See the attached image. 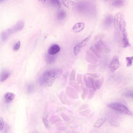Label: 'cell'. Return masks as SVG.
<instances>
[{"label": "cell", "instance_id": "cell-9", "mask_svg": "<svg viewBox=\"0 0 133 133\" xmlns=\"http://www.w3.org/2000/svg\"><path fill=\"white\" fill-rule=\"evenodd\" d=\"M114 19L112 16L110 15H107L105 18L103 25L106 28L110 27L112 24Z\"/></svg>", "mask_w": 133, "mask_h": 133}, {"label": "cell", "instance_id": "cell-39", "mask_svg": "<svg viewBox=\"0 0 133 133\" xmlns=\"http://www.w3.org/2000/svg\"><path fill=\"white\" fill-rule=\"evenodd\" d=\"M43 120L45 127L48 128L49 127V125L47 120L45 118H43Z\"/></svg>", "mask_w": 133, "mask_h": 133}, {"label": "cell", "instance_id": "cell-16", "mask_svg": "<svg viewBox=\"0 0 133 133\" xmlns=\"http://www.w3.org/2000/svg\"><path fill=\"white\" fill-rule=\"evenodd\" d=\"M66 14L65 11L64 10H61L57 13V17L59 20H62L65 18Z\"/></svg>", "mask_w": 133, "mask_h": 133}, {"label": "cell", "instance_id": "cell-2", "mask_svg": "<svg viewBox=\"0 0 133 133\" xmlns=\"http://www.w3.org/2000/svg\"><path fill=\"white\" fill-rule=\"evenodd\" d=\"M114 26L118 30L122 31L125 29L126 23L124 17L120 13L115 15L114 19Z\"/></svg>", "mask_w": 133, "mask_h": 133}, {"label": "cell", "instance_id": "cell-3", "mask_svg": "<svg viewBox=\"0 0 133 133\" xmlns=\"http://www.w3.org/2000/svg\"><path fill=\"white\" fill-rule=\"evenodd\" d=\"M107 107L115 111L129 115L133 114L124 105L118 103H112L109 104Z\"/></svg>", "mask_w": 133, "mask_h": 133}, {"label": "cell", "instance_id": "cell-35", "mask_svg": "<svg viewBox=\"0 0 133 133\" xmlns=\"http://www.w3.org/2000/svg\"><path fill=\"white\" fill-rule=\"evenodd\" d=\"M61 115L65 120L67 121L70 120V117L64 113L61 114Z\"/></svg>", "mask_w": 133, "mask_h": 133}, {"label": "cell", "instance_id": "cell-24", "mask_svg": "<svg viewBox=\"0 0 133 133\" xmlns=\"http://www.w3.org/2000/svg\"><path fill=\"white\" fill-rule=\"evenodd\" d=\"M83 80L84 82L86 85L87 87L88 88H89L92 89L91 85L87 79L86 75L85 74H84L83 76Z\"/></svg>", "mask_w": 133, "mask_h": 133}, {"label": "cell", "instance_id": "cell-31", "mask_svg": "<svg viewBox=\"0 0 133 133\" xmlns=\"http://www.w3.org/2000/svg\"><path fill=\"white\" fill-rule=\"evenodd\" d=\"M27 90L28 92L31 93L32 92L34 89V87L33 84H30L28 85L27 87Z\"/></svg>", "mask_w": 133, "mask_h": 133}, {"label": "cell", "instance_id": "cell-26", "mask_svg": "<svg viewBox=\"0 0 133 133\" xmlns=\"http://www.w3.org/2000/svg\"><path fill=\"white\" fill-rule=\"evenodd\" d=\"M95 91L92 89H90L89 90V92L87 97V99L89 100H91L92 99L94 96Z\"/></svg>", "mask_w": 133, "mask_h": 133}, {"label": "cell", "instance_id": "cell-1", "mask_svg": "<svg viewBox=\"0 0 133 133\" xmlns=\"http://www.w3.org/2000/svg\"><path fill=\"white\" fill-rule=\"evenodd\" d=\"M56 76V71L52 70L46 71L40 77L39 79V83L44 86H51L54 82Z\"/></svg>", "mask_w": 133, "mask_h": 133}, {"label": "cell", "instance_id": "cell-10", "mask_svg": "<svg viewBox=\"0 0 133 133\" xmlns=\"http://www.w3.org/2000/svg\"><path fill=\"white\" fill-rule=\"evenodd\" d=\"M15 96V94L13 93L7 92L4 95V99L6 102L9 103L13 100Z\"/></svg>", "mask_w": 133, "mask_h": 133}, {"label": "cell", "instance_id": "cell-5", "mask_svg": "<svg viewBox=\"0 0 133 133\" xmlns=\"http://www.w3.org/2000/svg\"><path fill=\"white\" fill-rule=\"evenodd\" d=\"M119 65L120 64L118 57L116 56H114L109 65V69L111 72H114L119 68Z\"/></svg>", "mask_w": 133, "mask_h": 133}, {"label": "cell", "instance_id": "cell-20", "mask_svg": "<svg viewBox=\"0 0 133 133\" xmlns=\"http://www.w3.org/2000/svg\"><path fill=\"white\" fill-rule=\"evenodd\" d=\"M62 2L65 6L68 9H70L74 4V2L71 0H63Z\"/></svg>", "mask_w": 133, "mask_h": 133}, {"label": "cell", "instance_id": "cell-14", "mask_svg": "<svg viewBox=\"0 0 133 133\" xmlns=\"http://www.w3.org/2000/svg\"><path fill=\"white\" fill-rule=\"evenodd\" d=\"M69 84L70 86L73 87L79 92H81L82 90L81 87H80L78 83L74 81H71L69 82Z\"/></svg>", "mask_w": 133, "mask_h": 133}, {"label": "cell", "instance_id": "cell-28", "mask_svg": "<svg viewBox=\"0 0 133 133\" xmlns=\"http://www.w3.org/2000/svg\"><path fill=\"white\" fill-rule=\"evenodd\" d=\"M126 59L127 61V67H129L131 66L133 61V56L126 57Z\"/></svg>", "mask_w": 133, "mask_h": 133}, {"label": "cell", "instance_id": "cell-4", "mask_svg": "<svg viewBox=\"0 0 133 133\" xmlns=\"http://www.w3.org/2000/svg\"><path fill=\"white\" fill-rule=\"evenodd\" d=\"M66 92L69 97L73 99H76L79 97L78 91L74 88L67 86L66 88Z\"/></svg>", "mask_w": 133, "mask_h": 133}, {"label": "cell", "instance_id": "cell-19", "mask_svg": "<svg viewBox=\"0 0 133 133\" xmlns=\"http://www.w3.org/2000/svg\"><path fill=\"white\" fill-rule=\"evenodd\" d=\"M105 120L106 119L104 118L98 119L95 123L94 126L97 128L100 127L104 122Z\"/></svg>", "mask_w": 133, "mask_h": 133}, {"label": "cell", "instance_id": "cell-37", "mask_svg": "<svg viewBox=\"0 0 133 133\" xmlns=\"http://www.w3.org/2000/svg\"><path fill=\"white\" fill-rule=\"evenodd\" d=\"M0 130H2L4 128V121L3 119L1 117L0 118Z\"/></svg>", "mask_w": 133, "mask_h": 133}, {"label": "cell", "instance_id": "cell-8", "mask_svg": "<svg viewBox=\"0 0 133 133\" xmlns=\"http://www.w3.org/2000/svg\"><path fill=\"white\" fill-rule=\"evenodd\" d=\"M123 33L122 43L123 47L126 48L130 46L128 40L127 32L126 29L122 32Z\"/></svg>", "mask_w": 133, "mask_h": 133}, {"label": "cell", "instance_id": "cell-21", "mask_svg": "<svg viewBox=\"0 0 133 133\" xmlns=\"http://www.w3.org/2000/svg\"><path fill=\"white\" fill-rule=\"evenodd\" d=\"M91 36V35H90L87 38L82 41L81 43L78 44L79 47L81 48L84 46L89 40Z\"/></svg>", "mask_w": 133, "mask_h": 133}, {"label": "cell", "instance_id": "cell-22", "mask_svg": "<svg viewBox=\"0 0 133 133\" xmlns=\"http://www.w3.org/2000/svg\"><path fill=\"white\" fill-rule=\"evenodd\" d=\"M76 71L75 69H72L69 75V80L70 81H75L76 80Z\"/></svg>", "mask_w": 133, "mask_h": 133}, {"label": "cell", "instance_id": "cell-30", "mask_svg": "<svg viewBox=\"0 0 133 133\" xmlns=\"http://www.w3.org/2000/svg\"><path fill=\"white\" fill-rule=\"evenodd\" d=\"M46 56V58L47 62L49 63H51L54 62L55 59V58L54 56H52V55H49Z\"/></svg>", "mask_w": 133, "mask_h": 133}, {"label": "cell", "instance_id": "cell-33", "mask_svg": "<svg viewBox=\"0 0 133 133\" xmlns=\"http://www.w3.org/2000/svg\"><path fill=\"white\" fill-rule=\"evenodd\" d=\"M81 49V48L77 44L74 48V53L75 56L77 55Z\"/></svg>", "mask_w": 133, "mask_h": 133}, {"label": "cell", "instance_id": "cell-40", "mask_svg": "<svg viewBox=\"0 0 133 133\" xmlns=\"http://www.w3.org/2000/svg\"><path fill=\"white\" fill-rule=\"evenodd\" d=\"M88 107V105L87 104H84L79 108L80 110H83L87 108Z\"/></svg>", "mask_w": 133, "mask_h": 133}, {"label": "cell", "instance_id": "cell-6", "mask_svg": "<svg viewBox=\"0 0 133 133\" xmlns=\"http://www.w3.org/2000/svg\"><path fill=\"white\" fill-rule=\"evenodd\" d=\"M95 46L100 52H107L110 51L109 49L101 40H99Z\"/></svg>", "mask_w": 133, "mask_h": 133}, {"label": "cell", "instance_id": "cell-29", "mask_svg": "<svg viewBox=\"0 0 133 133\" xmlns=\"http://www.w3.org/2000/svg\"><path fill=\"white\" fill-rule=\"evenodd\" d=\"M87 75L94 78H98L100 77L101 75L99 73H87Z\"/></svg>", "mask_w": 133, "mask_h": 133}, {"label": "cell", "instance_id": "cell-13", "mask_svg": "<svg viewBox=\"0 0 133 133\" xmlns=\"http://www.w3.org/2000/svg\"><path fill=\"white\" fill-rule=\"evenodd\" d=\"M104 78L103 77L95 79V85L97 89H99L102 87L104 82Z\"/></svg>", "mask_w": 133, "mask_h": 133}, {"label": "cell", "instance_id": "cell-32", "mask_svg": "<svg viewBox=\"0 0 133 133\" xmlns=\"http://www.w3.org/2000/svg\"><path fill=\"white\" fill-rule=\"evenodd\" d=\"M123 95L125 97L133 98V92L128 91L124 92Z\"/></svg>", "mask_w": 133, "mask_h": 133}, {"label": "cell", "instance_id": "cell-25", "mask_svg": "<svg viewBox=\"0 0 133 133\" xmlns=\"http://www.w3.org/2000/svg\"><path fill=\"white\" fill-rule=\"evenodd\" d=\"M51 3L55 7L60 8L61 6V3L59 1L57 0L50 1Z\"/></svg>", "mask_w": 133, "mask_h": 133}, {"label": "cell", "instance_id": "cell-15", "mask_svg": "<svg viewBox=\"0 0 133 133\" xmlns=\"http://www.w3.org/2000/svg\"><path fill=\"white\" fill-rule=\"evenodd\" d=\"M90 49L94 54L98 58H101V57L100 55V52L97 49L95 46H91L90 48Z\"/></svg>", "mask_w": 133, "mask_h": 133}, {"label": "cell", "instance_id": "cell-27", "mask_svg": "<svg viewBox=\"0 0 133 133\" xmlns=\"http://www.w3.org/2000/svg\"><path fill=\"white\" fill-rule=\"evenodd\" d=\"M82 75L81 74H78L77 76L76 79L78 83L79 84L84 85V83L82 79Z\"/></svg>", "mask_w": 133, "mask_h": 133}, {"label": "cell", "instance_id": "cell-17", "mask_svg": "<svg viewBox=\"0 0 133 133\" xmlns=\"http://www.w3.org/2000/svg\"><path fill=\"white\" fill-rule=\"evenodd\" d=\"M81 87L83 90V93L82 95V98L83 100H84L88 95L89 90L88 88L85 87L82 85Z\"/></svg>", "mask_w": 133, "mask_h": 133}, {"label": "cell", "instance_id": "cell-38", "mask_svg": "<svg viewBox=\"0 0 133 133\" xmlns=\"http://www.w3.org/2000/svg\"><path fill=\"white\" fill-rule=\"evenodd\" d=\"M90 110L89 109L85 111L82 112L81 114L84 115H88L90 113Z\"/></svg>", "mask_w": 133, "mask_h": 133}, {"label": "cell", "instance_id": "cell-36", "mask_svg": "<svg viewBox=\"0 0 133 133\" xmlns=\"http://www.w3.org/2000/svg\"><path fill=\"white\" fill-rule=\"evenodd\" d=\"M9 129V125L8 124H6L3 129V133H8Z\"/></svg>", "mask_w": 133, "mask_h": 133}, {"label": "cell", "instance_id": "cell-12", "mask_svg": "<svg viewBox=\"0 0 133 133\" xmlns=\"http://www.w3.org/2000/svg\"><path fill=\"white\" fill-rule=\"evenodd\" d=\"M10 72L7 70H4L3 71L0 75V81L3 82L8 78L10 74Z\"/></svg>", "mask_w": 133, "mask_h": 133}, {"label": "cell", "instance_id": "cell-18", "mask_svg": "<svg viewBox=\"0 0 133 133\" xmlns=\"http://www.w3.org/2000/svg\"><path fill=\"white\" fill-rule=\"evenodd\" d=\"M124 1L121 0L114 1L112 3V5L116 7H120L124 4Z\"/></svg>", "mask_w": 133, "mask_h": 133}, {"label": "cell", "instance_id": "cell-34", "mask_svg": "<svg viewBox=\"0 0 133 133\" xmlns=\"http://www.w3.org/2000/svg\"><path fill=\"white\" fill-rule=\"evenodd\" d=\"M20 42L19 41L16 43L14 46L13 50L14 51H16L18 50L20 46Z\"/></svg>", "mask_w": 133, "mask_h": 133}, {"label": "cell", "instance_id": "cell-11", "mask_svg": "<svg viewBox=\"0 0 133 133\" xmlns=\"http://www.w3.org/2000/svg\"><path fill=\"white\" fill-rule=\"evenodd\" d=\"M84 28V24L83 23H78L75 24L73 26V31L76 33L80 32L83 30Z\"/></svg>", "mask_w": 133, "mask_h": 133}, {"label": "cell", "instance_id": "cell-23", "mask_svg": "<svg viewBox=\"0 0 133 133\" xmlns=\"http://www.w3.org/2000/svg\"><path fill=\"white\" fill-rule=\"evenodd\" d=\"M87 78L88 80L91 83L92 86V89L96 91L97 89L95 87V80L94 78L90 77L88 76Z\"/></svg>", "mask_w": 133, "mask_h": 133}, {"label": "cell", "instance_id": "cell-7", "mask_svg": "<svg viewBox=\"0 0 133 133\" xmlns=\"http://www.w3.org/2000/svg\"><path fill=\"white\" fill-rule=\"evenodd\" d=\"M60 50V48L59 45L54 44L49 48L48 51V54L50 55H53L58 53Z\"/></svg>", "mask_w": 133, "mask_h": 133}]
</instances>
